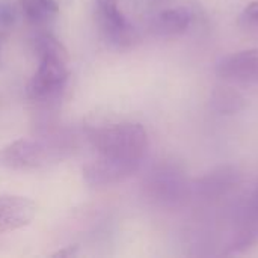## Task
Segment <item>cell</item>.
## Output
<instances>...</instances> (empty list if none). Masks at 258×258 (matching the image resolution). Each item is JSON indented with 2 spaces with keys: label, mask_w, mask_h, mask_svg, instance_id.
I'll return each mask as SVG.
<instances>
[{
  "label": "cell",
  "mask_w": 258,
  "mask_h": 258,
  "mask_svg": "<svg viewBox=\"0 0 258 258\" xmlns=\"http://www.w3.org/2000/svg\"><path fill=\"white\" fill-rule=\"evenodd\" d=\"M86 135L92 147L101 154L119 160L142 163L148 150V135L136 122L91 124Z\"/></svg>",
  "instance_id": "6da1fadb"
},
{
  "label": "cell",
  "mask_w": 258,
  "mask_h": 258,
  "mask_svg": "<svg viewBox=\"0 0 258 258\" xmlns=\"http://www.w3.org/2000/svg\"><path fill=\"white\" fill-rule=\"evenodd\" d=\"M63 147L54 136L20 138L0 150V166L8 169H36L62 159Z\"/></svg>",
  "instance_id": "7a4b0ae2"
},
{
  "label": "cell",
  "mask_w": 258,
  "mask_h": 258,
  "mask_svg": "<svg viewBox=\"0 0 258 258\" xmlns=\"http://www.w3.org/2000/svg\"><path fill=\"white\" fill-rule=\"evenodd\" d=\"M68 76V62L56 57H41L36 73L27 83V97L33 101H48L54 98L63 89Z\"/></svg>",
  "instance_id": "3957f363"
},
{
  "label": "cell",
  "mask_w": 258,
  "mask_h": 258,
  "mask_svg": "<svg viewBox=\"0 0 258 258\" xmlns=\"http://www.w3.org/2000/svg\"><path fill=\"white\" fill-rule=\"evenodd\" d=\"M139 166L141 163L100 154L95 160L83 168V177L85 181L91 186H109L127 180L139 169Z\"/></svg>",
  "instance_id": "277c9868"
},
{
  "label": "cell",
  "mask_w": 258,
  "mask_h": 258,
  "mask_svg": "<svg viewBox=\"0 0 258 258\" xmlns=\"http://www.w3.org/2000/svg\"><path fill=\"white\" fill-rule=\"evenodd\" d=\"M147 189L151 197L166 204H177L184 200L189 190V184L177 168L160 166L148 177Z\"/></svg>",
  "instance_id": "5b68a950"
},
{
  "label": "cell",
  "mask_w": 258,
  "mask_h": 258,
  "mask_svg": "<svg viewBox=\"0 0 258 258\" xmlns=\"http://www.w3.org/2000/svg\"><path fill=\"white\" fill-rule=\"evenodd\" d=\"M216 73L224 80L258 83V47L225 56L219 60Z\"/></svg>",
  "instance_id": "8992f818"
},
{
  "label": "cell",
  "mask_w": 258,
  "mask_h": 258,
  "mask_svg": "<svg viewBox=\"0 0 258 258\" xmlns=\"http://www.w3.org/2000/svg\"><path fill=\"white\" fill-rule=\"evenodd\" d=\"M36 216V204L18 195L0 197V234L27 227Z\"/></svg>",
  "instance_id": "52a82bcc"
},
{
  "label": "cell",
  "mask_w": 258,
  "mask_h": 258,
  "mask_svg": "<svg viewBox=\"0 0 258 258\" xmlns=\"http://www.w3.org/2000/svg\"><path fill=\"white\" fill-rule=\"evenodd\" d=\"M106 39L119 48H130L141 41L138 29L119 12H97Z\"/></svg>",
  "instance_id": "ba28073f"
},
{
  "label": "cell",
  "mask_w": 258,
  "mask_h": 258,
  "mask_svg": "<svg viewBox=\"0 0 258 258\" xmlns=\"http://www.w3.org/2000/svg\"><path fill=\"white\" fill-rule=\"evenodd\" d=\"M242 181V174L236 166H221L197 181V190L206 198H219L227 195Z\"/></svg>",
  "instance_id": "9c48e42d"
},
{
  "label": "cell",
  "mask_w": 258,
  "mask_h": 258,
  "mask_svg": "<svg viewBox=\"0 0 258 258\" xmlns=\"http://www.w3.org/2000/svg\"><path fill=\"white\" fill-rule=\"evenodd\" d=\"M258 243V187L252 194L251 200L248 201V206L243 213L242 224L239 227V231L234 237V240L230 245L231 254L243 252L248 248Z\"/></svg>",
  "instance_id": "30bf717a"
},
{
  "label": "cell",
  "mask_w": 258,
  "mask_h": 258,
  "mask_svg": "<svg viewBox=\"0 0 258 258\" xmlns=\"http://www.w3.org/2000/svg\"><path fill=\"white\" fill-rule=\"evenodd\" d=\"M192 23V12L189 8H171L159 12L151 20V30L160 36H174L187 30Z\"/></svg>",
  "instance_id": "8fae6325"
},
{
  "label": "cell",
  "mask_w": 258,
  "mask_h": 258,
  "mask_svg": "<svg viewBox=\"0 0 258 258\" xmlns=\"http://www.w3.org/2000/svg\"><path fill=\"white\" fill-rule=\"evenodd\" d=\"M246 98L230 86H218L212 92V107L222 115H234L243 110Z\"/></svg>",
  "instance_id": "7c38bea8"
},
{
  "label": "cell",
  "mask_w": 258,
  "mask_h": 258,
  "mask_svg": "<svg viewBox=\"0 0 258 258\" xmlns=\"http://www.w3.org/2000/svg\"><path fill=\"white\" fill-rule=\"evenodd\" d=\"M24 15L36 24L45 23L59 12L56 0H20Z\"/></svg>",
  "instance_id": "4fadbf2b"
},
{
  "label": "cell",
  "mask_w": 258,
  "mask_h": 258,
  "mask_svg": "<svg viewBox=\"0 0 258 258\" xmlns=\"http://www.w3.org/2000/svg\"><path fill=\"white\" fill-rule=\"evenodd\" d=\"M35 51L38 57H56L70 62V56L63 44L50 33H41L35 38Z\"/></svg>",
  "instance_id": "5bb4252c"
},
{
  "label": "cell",
  "mask_w": 258,
  "mask_h": 258,
  "mask_svg": "<svg viewBox=\"0 0 258 258\" xmlns=\"http://www.w3.org/2000/svg\"><path fill=\"white\" fill-rule=\"evenodd\" d=\"M15 20V8L11 3H0V23L5 26L12 24Z\"/></svg>",
  "instance_id": "9a60e30c"
},
{
  "label": "cell",
  "mask_w": 258,
  "mask_h": 258,
  "mask_svg": "<svg viewBox=\"0 0 258 258\" xmlns=\"http://www.w3.org/2000/svg\"><path fill=\"white\" fill-rule=\"evenodd\" d=\"M98 12H115L118 11V0H97Z\"/></svg>",
  "instance_id": "2e32d148"
},
{
  "label": "cell",
  "mask_w": 258,
  "mask_h": 258,
  "mask_svg": "<svg viewBox=\"0 0 258 258\" xmlns=\"http://www.w3.org/2000/svg\"><path fill=\"white\" fill-rule=\"evenodd\" d=\"M243 17H246V18H249V20H254V21H258V0L251 2V3L245 8Z\"/></svg>",
  "instance_id": "e0dca14e"
},
{
  "label": "cell",
  "mask_w": 258,
  "mask_h": 258,
  "mask_svg": "<svg viewBox=\"0 0 258 258\" xmlns=\"http://www.w3.org/2000/svg\"><path fill=\"white\" fill-rule=\"evenodd\" d=\"M74 254H76V248L68 246V248H65V249H62V251L56 252V254H54V257H71V255H74Z\"/></svg>",
  "instance_id": "ac0fdd59"
}]
</instances>
